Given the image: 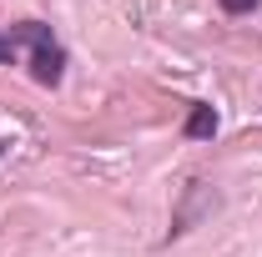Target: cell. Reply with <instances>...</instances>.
<instances>
[{"label": "cell", "mask_w": 262, "mask_h": 257, "mask_svg": "<svg viewBox=\"0 0 262 257\" xmlns=\"http://www.w3.org/2000/svg\"><path fill=\"white\" fill-rule=\"evenodd\" d=\"M182 136H187V141H212V136H217V111H212L207 101H192V111H187V121H182Z\"/></svg>", "instance_id": "obj_3"}, {"label": "cell", "mask_w": 262, "mask_h": 257, "mask_svg": "<svg viewBox=\"0 0 262 257\" xmlns=\"http://www.w3.org/2000/svg\"><path fill=\"white\" fill-rule=\"evenodd\" d=\"M217 212V192L196 177V182H187V192H182V207H177V217H171V232H166V242L171 237H182V232H192L196 217H212Z\"/></svg>", "instance_id": "obj_2"}, {"label": "cell", "mask_w": 262, "mask_h": 257, "mask_svg": "<svg viewBox=\"0 0 262 257\" xmlns=\"http://www.w3.org/2000/svg\"><path fill=\"white\" fill-rule=\"evenodd\" d=\"M0 66H15V40L0 31Z\"/></svg>", "instance_id": "obj_5"}, {"label": "cell", "mask_w": 262, "mask_h": 257, "mask_svg": "<svg viewBox=\"0 0 262 257\" xmlns=\"http://www.w3.org/2000/svg\"><path fill=\"white\" fill-rule=\"evenodd\" d=\"M217 5H222L227 15H252V10H257V0H217Z\"/></svg>", "instance_id": "obj_4"}, {"label": "cell", "mask_w": 262, "mask_h": 257, "mask_svg": "<svg viewBox=\"0 0 262 257\" xmlns=\"http://www.w3.org/2000/svg\"><path fill=\"white\" fill-rule=\"evenodd\" d=\"M0 152H5V141H0Z\"/></svg>", "instance_id": "obj_6"}, {"label": "cell", "mask_w": 262, "mask_h": 257, "mask_svg": "<svg viewBox=\"0 0 262 257\" xmlns=\"http://www.w3.org/2000/svg\"><path fill=\"white\" fill-rule=\"evenodd\" d=\"M10 40L15 46H31V76L40 81V86H61L66 81V46L51 35V26L46 20H20V26H10Z\"/></svg>", "instance_id": "obj_1"}]
</instances>
